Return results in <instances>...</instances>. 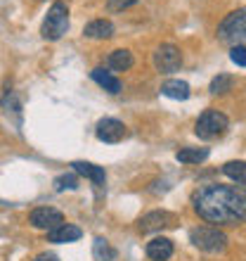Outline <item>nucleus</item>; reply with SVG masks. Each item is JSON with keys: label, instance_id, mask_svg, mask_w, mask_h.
Returning a JSON list of instances; mask_svg holds the SVG:
<instances>
[{"label": "nucleus", "instance_id": "f257e3e1", "mask_svg": "<svg viewBox=\"0 0 246 261\" xmlns=\"http://www.w3.org/2000/svg\"><path fill=\"white\" fill-rule=\"evenodd\" d=\"M194 212L208 223L234 226L246 221V188L206 186L194 195Z\"/></svg>", "mask_w": 246, "mask_h": 261}, {"label": "nucleus", "instance_id": "f03ea898", "mask_svg": "<svg viewBox=\"0 0 246 261\" xmlns=\"http://www.w3.org/2000/svg\"><path fill=\"white\" fill-rule=\"evenodd\" d=\"M67 31H69V5L64 0H55L50 5L45 19H43L41 36L45 41H59Z\"/></svg>", "mask_w": 246, "mask_h": 261}, {"label": "nucleus", "instance_id": "7ed1b4c3", "mask_svg": "<svg viewBox=\"0 0 246 261\" xmlns=\"http://www.w3.org/2000/svg\"><path fill=\"white\" fill-rule=\"evenodd\" d=\"M218 38L227 45H246V7H239L220 21Z\"/></svg>", "mask_w": 246, "mask_h": 261}, {"label": "nucleus", "instance_id": "20e7f679", "mask_svg": "<svg viewBox=\"0 0 246 261\" xmlns=\"http://www.w3.org/2000/svg\"><path fill=\"white\" fill-rule=\"evenodd\" d=\"M190 242L201 252H223L227 247V235L218 226H199L190 230Z\"/></svg>", "mask_w": 246, "mask_h": 261}, {"label": "nucleus", "instance_id": "39448f33", "mask_svg": "<svg viewBox=\"0 0 246 261\" xmlns=\"http://www.w3.org/2000/svg\"><path fill=\"white\" fill-rule=\"evenodd\" d=\"M230 126V119L218 110H206L201 117L197 119L194 124V133H197L201 140H216L227 130Z\"/></svg>", "mask_w": 246, "mask_h": 261}, {"label": "nucleus", "instance_id": "423d86ee", "mask_svg": "<svg viewBox=\"0 0 246 261\" xmlns=\"http://www.w3.org/2000/svg\"><path fill=\"white\" fill-rule=\"evenodd\" d=\"M154 67L157 71L161 74H173V71H178L182 67V55H180V50L171 43H164V45H159L157 53H154Z\"/></svg>", "mask_w": 246, "mask_h": 261}, {"label": "nucleus", "instance_id": "0eeeda50", "mask_svg": "<svg viewBox=\"0 0 246 261\" xmlns=\"http://www.w3.org/2000/svg\"><path fill=\"white\" fill-rule=\"evenodd\" d=\"M28 223L38 228V230H52V228L64 223V214L55 206H38V209L28 214Z\"/></svg>", "mask_w": 246, "mask_h": 261}, {"label": "nucleus", "instance_id": "6e6552de", "mask_svg": "<svg viewBox=\"0 0 246 261\" xmlns=\"http://www.w3.org/2000/svg\"><path fill=\"white\" fill-rule=\"evenodd\" d=\"M95 133H97V138H100L102 143L114 145V143H121L123 138L128 136V128H126V124H123V121H118V119L104 117V119H100V121H97Z\"/></svg>", "mask_w": 246, "mask_h": 261}, {"label": "nucleus", "instance_id": "1a4fd4ad", "mask_svg": "<svg viewBox=\"0 0 246 261\" xmlns=\"http://www.w3.org/2000/svg\"><path fill=\"white\" fill-rule=\"evenodd\" d=\"M71 171L78 176H85L95 188H104V183H107V171L102 166L90 164V162H71Z\"/></svg>", "mask_w": 246, "mask_h": 261}, {"label": "nucleus", "instance_id": "9d476101", "mask_svg": "<svg viewBox=\"0 0 246 261\" xmlns=\"http://www.w3.org/2000/svg\"><path fill=\"white\" fill-rule=\"evenodd\" d=\"M83 230L74 223H62V226L48 230V242H55V245H67V242H76L81 240Z\"/></svg>", "mask_w": 246, "mask_h": 261}, {"label": "nucleus", "instance_id": "9b49d317", "mask_svg": "<svg viewBox=\"0 0 246 261\" xmlns=\"http://www.w3.org/2000/svg\"><path fill=\"white\" fill-rule=\"evenodd\" d=\"M173 216L168 212H149L140 219V233H154V230H161V228L171 226Z\"/></svg>", "mask_w": 246, "mask_h": 261}, {"label": "nucleus", "instance_id": "f8f14e48", "mask_svg": "<svg viewBox=\"0 0 246 261\" xmlns=\"http://www.w3.org/2000/svg\"><path fill=\"white\" fill-rule=\"evenodd\" d=\"M90 79L97 83V86H102L107 93H111V95H116V93H121V81H118L116 76L111 74L109 69L104 67H95L93 71H90Z\"/></svg>", "mask_w": 246, "mask_h": 261}, {"label": "nucleus", "instance_id": "ddd939ff", "mask_svg": "<svg viewBox=\"0 0 246 261\" xmlns=\"http://www.w3.org/2000/svg\"><path fill=\"white\" fill-rule=\"evenodd\" d=\"M147 256L151 261H168L173 256V242L168 238H154L147 242Z\"/></svg>", "mask_w": 246, "mask_h": 261}, {"label": "nucleus", "instance_id": "4468645a", "mask_svg": "<svg viewBox=\"0 0 246 261\" xmlns=\"http://www.w3.org/2000/svg\"><path fill=\"white\" fill-rule=\"evenodd\" d=\"M83 34H85V38L104 41V38H111V36H114V24H111L109 19H93L90 24H85Z\"/></svg>", "mask_w": 246, "mask_h": 261}, {"label": "nucleus", "instance_id": "2eb2a0df", "mask_svg": "<svg viewBox=\"0 0 246 261\" xmlns=\"http://www.w3.org/2000/svg\"><path fill=\"white\" fill-rule=\"evenodd\" d=\"M161 95L171 97V100H187L190 97V83L180 81V79H168L161 83Z\"/></svg>", "mask_w": 246, "mask_h": 261}, {"label": "nucleus", "instance_id": "dca6fc26", "mask_svg": "<svg viewBox=\"0 0 246 261\" xmlns=\"http://www.w3.org/2000/svg\"><path fill=\"white\" fill-rule=\"evenodd\" d=\"M133 53L130 50H114V53H109V57H107V67L114 69V71H128L130 67H133Z\"/></svg>", "mask_w": 246, "mask_h": 261}, {"label": "nucleus", "instance_id": "f3484780", "mask_svg": "<svg viewBox=\"0 0 246 261\" xmlns=\"http://www.w3.org/2000/svg\"><path fill=\"white\" fill-rule=\"evenodd\" d=\"M180 164H199V162H204L208 159V147H184L175 154Z\"/></svg>", "mask_w": 246, "mask_h": 261}, {"label": "nucleus", "instance_id": "a211bd4d", "mask_svg": "<svg viewBox=\"0 0 246 261\" xmlns=\"http://www.w3.org/2000/svg\"><path fill=\"white\" fill-rule=\"evenodd\" d=\"M223 173L230 180L246 188V162H227V164H223Z\"/></svg>", "mask_w": 246, "mask_h": 261}, {"label": "nucleus", "instance_id": "6ab92c4d", "mask_svg": "<svg viewBox=\"0 0 246 261\" xmlns=\"http://www.w3.org/2000/svg\"><path fill=\"white\" fill-rule=\"evenodd\" d=\"M93 256H95V261H114L116 259V249L111 247L104 238H95V242H93Z\"/></svg>", "mask_w": 246, "mask_h": 261}, {"label": "nucleus", "instance_id": "aec40b11", "mask_svg": "<svg viewBox=\"0 0 246 261\" xmlns=\"http://www.w3.org/2000/svg\"><path fill=\"white\" fill-rule=\"evenodd\" d=\"M232 76L230 74H218L216 79L211 81V86H208V90H211L213 95H225L227 90H232Z\"/></svg>", "mask_w": 246, "mask_h": 261}, {"label": "nucleus", "instance_id": "412c9836", "mask_svg": "<svg viewBox=\"0 0 246 261\" xmlns=\"http://www.w3.org/2000/svg\"><path fill=\"white\" fill-rule=\"evenodd\" d=\"M55 190L57 193H64V190H76L78 188V176L76 173H62V176H57L55 178Z\"/></svg>", "mask_w": 246, "mask_h": 261}, {"label": "nucleus", "instance_id": "4be33fe9", "mask_svg": "<svg viewBox=\"0 0 246 261\" xmlns=\"http://www.w3.org/2000/svg\"><path fill=\"white\" fill-rule=\"evenodd\" d=\"M140 0H107V10L109 12H123V10H128V7L137 5Z\"/></svg>", "mask_w": 246, "mask_h": 261}, {"label": "nucleus", "instance_id": "5701e85b", "mask_svg": "<svg viewBox=\"0 0 246 261\" xmlns=\"http://www.w3.org/2000/svg\"><path fill=\"white\" fill-rule=\"evenodd\" d=\"M230 60H232L237 67H246V45H234L230 50Z\"/></svg>", "mask_w": 246, "mask_h": 261}, {"label": "nucleus", "instance_id": "b1692460", "mask_svg": "<svg viewBox=\"0 0 246 261\" xmlns=\"http://www.w3.org/2000/svg\"><path fill=\"white\" fill-rule=\"evenodd\" d=\"M34 261H59V256H57V254H50V252H43V254H38Z\"/></svg>", "mask_w": 246, "mask_h": 261}]
</instances>
